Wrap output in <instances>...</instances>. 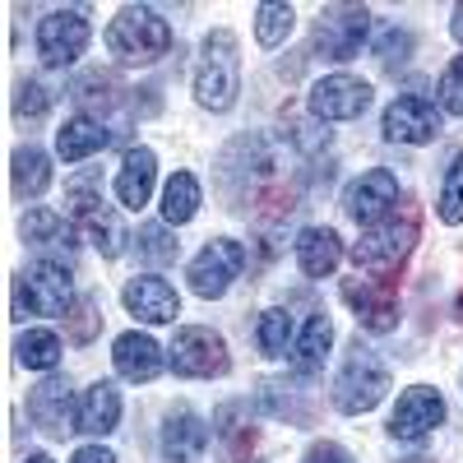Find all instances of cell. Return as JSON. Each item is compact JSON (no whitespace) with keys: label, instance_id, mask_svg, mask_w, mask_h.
I'll return each instance as SVG.
<instances>
[{"label":"cell","instance_id":"1","mask_svg":"<svg viewBox=\"0 0 463 463\" xmlns=\"http://www.w3.org/2000/svg\"><path fill=\"white\" fill-rule=\"evenodd\" d=\"M241 93V43L232 28H213L195 61V102L204 111H232Z\"/></svg>","mask_w":463,"mask_h":463},{"label":"cell","instance_id":"2","mask_svg":"<svg viewBox=\"0 0 463 463\" xmlns=\"http://www.w3.org/2000/svg\"><path fill=\"white\" fill-rule=\"evenodd\" d=\"M107 52L121 65H153L172 52V24L153 5H121L107 24Z\"/></svg>","mask_w":463,"mask_h":463},{"label":"cell","instance_id":"3","mask_svg":"<svg viewBox=\"0 0 463 463\" xmlns=\"http://www.w3.org/2000/svg\"><path fill=\"white\" fill-rule=\"evenodd\" d=\"M390 394V366L380 362L375 347H366L362 338L343 353L338 375H334V408L347 417H362L371 408H380V399Z\"/></svg>","mask_w":463,"mask_h":463},{"label":"cell","instance_id":"4","mask_svg":"<svg viewBox=\"0 0 463 463\" xmlns=\"http://www.w3.org/2000/svg\"><path fill=\"white\" fill-rule=\"evenodd\" d=\"M74 301H80V297H74L70 264L33 260L24 274L14 279V320H28V316H70Z\"/></svg>","mask_w":463,"mask_h":463},{"label":"cell","instance_id":"5","mask_svg":"<svg viewBox=\"0 0 463 463\" xmlns=\"http://www.w3.org/2000/svg\"><path fill=\"white\" fill-rule=\"evenodd\" d=\"M412 246H417V213H390L362 227V237L353 241V264L362 274H390L412 255Z\"/></svg>","mask_w":463,"mask_h":463},{"label":"cell","instance_id":"6","mask_svg":"<svg viewBox=\"0 0 463 463\" xmlns=\"http://www.w3.org/2000/svg\"><path fill=\"white\" fill-rule=\"evenodd\" d=\"M371 33V10L366 5H325L311 33V56L320 61H353L362 56V43Z\"/></svg>","mask_w":463,"mask_h":463},{"label":"cell","instance_id":"7","mask_svg":"<svg viewBox=\"0 0 463 463\" xmlns=\"http://www.w3.org/2000/svg\"><path fill=\"white\" fill-rule=\"evenodd\" d=\"M167 366L185 380H213V375H227L232 357H227L222 334H213L209 325H181L167 347Z\"/></svg>","mask_w":463,"mask_h":463},{"label":"cell","instance_id":"8","mask_svg":"<svg viewBox=\"0 0 463 463\" xmlns=\"http://www.w3.org/2000/svg\"><path fill=\"white\" fill-rule=\"evenodd\" d=\"M246 246L241 241H232V237H218V241H209L195 260H190V269H185V279H190V292L195 297H204V301H218V297H227V288L241 279V269H246Z\"/></svg>","mask_w":463,"mask_h":463},{"label":"cell","instance_id":"9","mask_svg":"<svg viewBox=\"0 0 463 463\" xmlns=\"http://www.w3.org/2000/svg\"><path fill=\"white\" fill-rule=\"evenodd\" d=\"M89 37H93V28H89L84 10H52L37 24V61L52 65V70H65L84 56Z\"/></svg>","mask_w":463,"mask_h":463},{"label":"cell","instance_id":"10","mask_svg":"<svg viewBox=\"0 0 463 463\" xmlns=\"http://www.w3.org/2000/svg\"><path fill=\"white\" fill-rule=\"evenodd\" d=\"M380 130H384L390 144H431L445 130V111L421 93H403V98H394L390 107H384Z\"/></svg>","mask_w":463,"mask_h":463},{"label":"cell","instance_id":"11","mask_svg":"<svg viewBox=\"0 0 463 463\" xmlns=\"http://www.w3.org/2000/svg\"><path fill=\"white\" fill-rule=\"evenodd\" d=\"M440 427H445V399H440V390H431V384H412V390L399 394V403L390 412V427H384V431H390L394 440H403V445H417V440H427Z\"/></svg>","mask_w":463,"mask_h":463},{"label":"cell","instance_id":"12","mask_svg":"<svg viewBox=\"0 0 463 463\" xmlns=\"http://www.w3.org/2000/svg\"><path fill=\"white\" fill-rule=\"evenodd\" d=\"M28 417H33V427L43 436H52V440H65L70 431H80V408H74L70 380L65 375H47L43 384H33Z\"/></svg>","mask_w":463,"mask_h":463},{"label":"cell","instance_id":"13","mask_svg":"<svg viewBox=\"0 0 463 463\" xmlns=\"http://www.w3.org/2000/svg\"><path fill=\"white\" fill-rule=\"evenodd\" d=\"M399 195H403L399 176H394L390 167H371V172H362L353 185L343 190V213L353 218V222H362V227H371V222H380V218L394 213Z\"/></svg>","mask_w":463,"mask_h":463},{"label":"cell","instance_id":"14","mask_svg":"<svg viewBox=\"0 0 463 463\" xmlns=\"http://www.w3.org/2000/svg\"><path fill=\"white\" fill-rule=\"evenodd\" d=\"M371 107V84L357 74H325L311 89V116L316 121H357Z\"/></svg>","mask_w":463,"mask_h":463},{"label":"cell","instance_id":"15","mask_svg":"<svg viewBox=\"0 0 463 463\" xmlns=\"http://www.w3.org/2000/svg\"><path fill=\"white\" fill-rule=\"evenodd\" d=\"M24 246L37 250V260H56V264H70L74 250H80V237H74V222L65 213H52V209H28L24 222Z\"/></svg>","mask_w":463,"mask_h":463},{"label":"cell","instance_id":"16","mask_svg":"<svg viewBox=\"0 0 463 463\" xmlns=\"http://www.w3.org/2000/svg\"><path fill=\"white\" fill-rule=\"evenodd\" d=\"M121 301H126V311L144 325H172L181 316V297L167 279L158 274H135L126 288H121Z\"/></svg>","mask_w":463,"mask_h":463},{"label":"cell","instance_id":"17","mask_svg":"<svg viewBox=\"0 0 463 463\" xmlns=\"http://www.w3.org/2000/svg\"><path fill=\"white\" fill-rule=\"evenodd\" d=\"M343 301L353 306V316H357V325L366 329V334H390V329H399V301H394V292L384 288V283H375V279H347L343 283Z\"/></svg>","mask_w":463,"mask_h":463},{"label":"cell","instance_id":"18","mask_svg":"<svg viewBox=\"0 0 463 463\" xmlns=\"http://www.w3.org/2000/svg\"><path fill=\"white\" fill-rule=\"evenodd\" d=\"M130 89H121L111 80V74H102V70H89V74H80V80L70 84V98L80 102V107H98V121L102 126H111L116 135H121V126L130 121V98H126Z\"/></svg>","mask_w":463,"mask_h":463},{"label":"cell","instance_id":"19","mask_svg":"<svg viewBox=\"0 0 463 463\" xmlns=\"http://www.w3.org/2000/svg\"><path fill=\"white\" fill-rule=\"evenodd\" d=\"M158 449H163V463H195V458L209 449V427H204V417L190 412V408H172V412L163 417Z\"/></svg>","mask_w":463,"mask_h":463},{"label":"cell","instance_id":"20","mask_svg":"<svg viewBox=\"0 0 463 463\" xmlns=\"http://www.w3.org/2000/svg\"><path fill=\"white\" fill-rule=\"evenodd\" d=\"M111 366H116V375L130 380V384H148V380H158L167 357H163V347L153 343L148 334L130 329V334H121L111 343Z\"/></svg>","mask_w":463,"mask_h":463},{"label":"cell","instance_id":"21","mask_svg":"<svg viewBox=\"0 0 463 463\" xmlns=\"http://www.w3.org/2000/svg\"><path fill=\"white\" fill-rule=\"evenodd\" d=\"M153 181H158V158H153V148H126L121 158V172H116V200L121 209H144L148 195H153Z\"/></svg>","mask_w":463,"mask_h":463},{"label":"cell","instance_id":"22","mask_svg":"<svg viewBox=\"0 0 463 463\" xmlns=\"http://www.w3.org/2000/svg\"><path fill=\"white\" fill-rule=\"evenodd\" d=\"M111 144H116V130L102 126L98 116H70V121L56 130V153L65 163H84V158H93V153H102Z\"/></svg>","mask_w":463,"mask_h":463},{"label":"cell","instance_id":"23","mask_svg":"<svg viewBox=\"0 0 463 463\" xmlns=\"http://www.w3.org/2000/svg\"><path fill=\"white\" fill-rule=\"evenodd\" d=\"M292 250H297V264H301L306 279H329L343 260V241H338L334 227H301Z\"/></svg>","mask_w":463,"mask_h":463},{"label":"cell","instance_id":"24","mask_svg":"<svg viewBox=\"0 0 463 463\" xmlns=\"http://www.w3.org/2000/svg\"><path fill=\"white\" fill-rule=\"evenodd\" d=\"M329 347H334V320H329L325 311H316L311 320H306V329L297 334V343H292V371H297L301 380L320 375Z\"/></svg>","mask_w":463,"mask_h":463},{"label":"cell","instance_id":"25","mask_svg":"<svg viewBox=\"0 0 463 463\" xmlns=\"http://www.w3.org/2000/svg\"><path fill=\"white\" fill-rule=\"evenodd\" d=\"M121 427V390L111 380H98L80 399V431L84 436H107Z\"/></svg>","mask_w":463,"mask_h":463},{"label":"cell","instance_id":"26","mask_svg":"<svg viewBox=\"0 0 463 463\" xmlns=\"http://www.w3.org/2000/svg\"><path fill=\"white\" fill-rule=\"evenodd\" d=\"M10 185L19 200H43L52 185V158L37 144H19L10 153Z\"/></svg>","mask_w":463,"mask_h":463},{"label":"cell","instance_id":"27","mask_svg":"<svg viewBox=\"0 0 463 463\" xmlns=\"http://www.w3.org/2000/svg\"><path fill=\"white\" fill-rule=\"evenodd\" d=\"M200 204H204V195H200V181H195V172H176V176L163 185V222L185 227L190 218L200 213Z\"/></svg>","mask_w":463,"mask_h":463},{"label":"cell","instance_id":"28","mask_svg":"<svg viewBox=\"0 0 463 463\" xmlns=\"http://www.w3.org/2000/svg\"><path fill=\"white\" fill-rule=\"evenodd\" d=\"M61 353H65V347H61V338L52 329H24L19 343H14V362L24 371H56Z\"/></svg>","mask_w":463,"mask_h":463},{"label":"cell","instance_id":"29","mask_svg":"<svg viewBox=\"0 0 463 463\" xmlns=\"http://www.w3.org/2000/svg\"><path fill=\"white\" fill-rule=\"evenodd\" d=\"M297 28V10L283 5V0H264V5H255V43L264 52H279L288 37Z\"/></svg>","mask_w":463,"mask_h":463},{"label":"cell","instance_id":"30","mask_svg":"<svg viewBox=\"0 0 463 463\" xmlns=\"http://www.w3.org/2000/svg\"><path fill=\"white\" fill-rule=\"evenodd\" d=\"M65 209H70V218H80V222L107 213V200H102V172L89 167V172H80V176H70V181H65Z\"/></svg>","mask_w":463,"mask_h":463},{"label":"cell","instance_id":"31","mask_svg":"<svg viewBox=\"0 0 463 463\" xmlns=\"http://www.w3.org/2000/svg\"><path fill=\"white\" fill-rule=\"evenodd\" d=\"M255 343L264 357H288L292 347V316L283 311V306H269V311L255 320Z\"/></svg>","mask_w":463,"mask_h":463},{"label":"cell","instance_id":"32","mask_svg":"<svg viewBox=\"0 0 463 463\" xmlns=\"http://www.w3.org/2000/svg\"><path fill=\"white\" fill-rule=\"evenodd\" d=\"M436 213H440L445 227H458L463 222V153H454L449 167H445L440 195H436Z\"/></svg>","mask_w":463,"mask_h":463},{"label":"cell","instance_id":"33","mask_svg":"<svg viewBox=\"0 0 463 463\" xmlns=\"http://www.w3.org/2000/svg\"><path fill=\"white\" fill-rule=\"evenodd\" d=\"M135 250H139V260H148V264H172V260L181 255V241L167 232V222H144L139 237H135Z\"/></svg>","mask_w":463,"mask_h":463},{"label":"cell","instance_id":"34","mask_svg":"<svg viewBox=\"0 0 463 463\" xmlns=\"http://www.w3.org/2000/svg\"><path fill=\"white\" fill-rule=\"evenodd\" d=\"M84 227H89V241H93V250H98L102 260H116V255L126 250V241H130V237H126V227H121V218H116L111 209L98 213V218H89Z\"/></svg>","mask_w":463,"mask_h":463},{"label":"cell","instance_id":"35","mask_svg":"<svg viewBox=\"0 0 463 463\" xmlns=\"http://www.w3.org/2000/svg\"><path fill=\"white\" fill-rule=\"evenodd\" d=\"M412 47H417V37H412V28H384L380 37H375V61L384 65V70H394V65H408L412 61Z\"/></svg>","mask_w":463,"mask_h":463},{"label":"cell","instance_id":"36","mask_svg":"<svg viewBox=\"0 0 463 463\" xmlns=\"http://www.w3.org/2000/svg\"><path fill=\"white\" fill-rule=\"evenodd\" d=\"M98 329H102L98 301H93V297H80V301L70 306V316H65V334H70V343H93Z\"/></svg>","mask_w":463,"mask_h":463},{"label":"cell","instance_id":"37","mask_svg":"<svg viewBox=\"0 0 463 463\" xmlns=\"http://www.w3.org/2000/svg\"><path fill=\"white\" fill-rule=\"evenodd\" d=\"M52 89L43 80H19L14 89V116H24V121H37V116H47L52 111Z\"/></svg>","mask_w":463,"mask_h":463},{"label":"cell","instance_id":"38","mask_svg":"<svg viewBox=\"0 0 463 463\" xmlns=\"http://www.w3.org/2000/svg\"><path fill=\"white\" fill-rule=\"evenodd\" d=\"M260 408L269 412V417H279V421H301L306 412L297 408V399L288 394V384H279V380H264L260 384Z\"/></svg>","mask_w":463,"mask_h":463},{"label":"cell","instance_id":"39","mask_svg":"<svg viewBox=\"0 0 463 463\" xmlns=\"http://www.w3.org/2000/svg\"><path fill=\"white\" fill-rule=\"evenodd\" d=\"M440 111L445 116H463V56H454L440 74Z\"/></svg>","mask_w":463,"mask_h":463},{"label":"cell","instance_id":"40","mask_svg":"<svg viewBox=\"0 0 463 463\" xmlns=\"http://www.w3.org/2000/svg\"><path fill=\"white\" fill-rule=\"evenodd\" d=\"M301 463H353V454H347L338 440H316L311 449L301 454Z\"/></svg>","mask_w":463,"mask_h":463},{"label":"cell","instance_id":"41","mask_svg":"<svg viewBox=\"0 0 463 463\" xmlns=\"http://www.w3.org/2000/svg\"><path fill=\"white\" fill-rule=\"evenodd\" d=\"M70 463H116V454L111 449H102V445H84V449H74V458Z\"/></svg>","mask_w":463,"mask_h":463},{"label":"cell","instance_id":"42","mask_svg":"<svg viewBox=\"0 0 463 463\" xmlns=\"http://www.w3.org/2000/svg\"><path fill=\"white\" fill-rule=\"evenodd\" d=\"M449 28H454V37L463 43V5H454V19H449Z\"/></svg>","mask_w":463,"mask_h":463},{"label":"cell","instance_id":"43","mask_svg":"<svg viewBox=\"0 0 463 463\" xmlns=\"http://www.w3.org/2000/svg\"><path fill=\"white\" fill-rule=\"evenodd\" d=\"M24 463H56V458H52V454H28Z\"/></svg>","mask_w":463,"mask_h":463},{"label":"cell","instance_id":"44","mask_svg":"<svg viewBox=\"0 0 463 463\" xmlns=\"http://www.w3.org/2000/svg\"><path fill=\"white\" fill-rule=\"evenodd\" d=\"M399 463H436V458H421V454H412V458H399Z\"/></svg>","mask_w":463,"mask_h":463},{"label":"cell","instance_id":"45","mask_svg":"<svg viewBox=\"0 0 463 463\" xmlns=\"http://www.w3.org/2000/svg\"><path fill=\"white\" fill-rule=\"evenodd\" d=\"M454 316L463 320V292H458V301H454Z\"/></svg>","mask_w":463,"mask_h":463}]
</instances>
